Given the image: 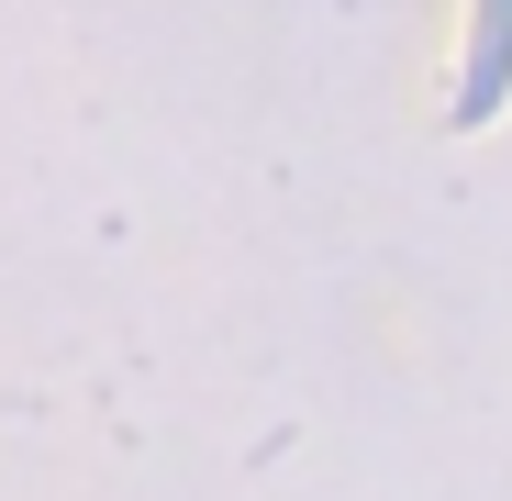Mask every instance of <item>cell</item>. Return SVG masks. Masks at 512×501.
Listing matches in <instances>:
<instances>
[{
  "label": "cell",
  "instance_id": "obj_1",
  "mask_svg": "<svg viewBox=\"0 0 512 501\" xmlns=\"http://www.w3.org/2000/svg\"><path fill=\"white\" fill-rule=\"evenodd\" d=\"M501 78H512V0H490V34H479V56H468V90H457V123H479V112L501 101Z\"/></svg>",
  "mask_w": 512,
  "mask_h": 501
}]
</instances>
